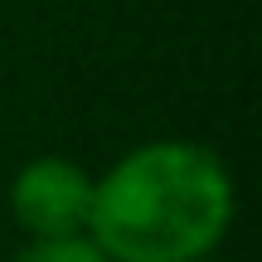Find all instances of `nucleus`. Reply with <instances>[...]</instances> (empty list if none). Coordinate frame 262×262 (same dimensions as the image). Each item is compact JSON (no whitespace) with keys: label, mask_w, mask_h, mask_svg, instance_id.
Returning a JSON list of instances; mask_svg holds the SVG:
<instances>
[{"label":"nucleus","mask_w":262,"mask_h":262,"mask_svg":"<svg viewBox=\"0 0 262 262\" xmlns=\"http://www.w3.org/2000/svg\"><path fill=\"white\" fill-rule=\"evenodd\" d=\"M233 224V175L199 141H146L93 180L88 243L107 262H199Z\"/></svg>","instance_id":"1"},{"label":"nucleus","mask_w":262,"mask_h":262,"mask_svg":"<svg viewBox=\"0 0 262 262\" xmlns=\"http://www.w3.org/2000/svg\"><path fill=\"white\" fill-rule=\"evenodd\" d=\"M15 262H107L88 238H54V243H29Z\"/></svg>","instance_id":"3"},{"label":"nucleus","mask_w":262,"mask_h":262,"mask_svg":"<svg viewBox=\"0 0 262 262\" xmlns=\"http://www.w3.org/2000/svg\"><path fill=\"white\" fill-rule=\"evenodd\" d=\"M199 262H209V257H199Z\"/></svg>","instance_id":"4"},{"label":"nucleus","mask_w":262,"mask_h":262,"mask_svg":"<svg viewBox=\"0 0 262 262\" xmlns=\"http://www.w3.org/2000/svg\"><path fill=\"white\" fill-rule=\"evenodd\" d=\"M10 214L34 243L54 238H83L93 214V175L78 160L39 156L10 185Z\"/></svg>","instance_id":"2"}]
</instances>
